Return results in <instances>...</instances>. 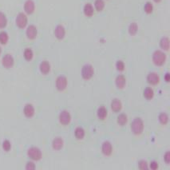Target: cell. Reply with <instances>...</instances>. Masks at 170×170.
Masks as SVG:
<instances>
[{
	"label": "cell",
	"mask_w": 170,
	"mask_h": 170,
	"mask_svg": "<svg viewBox=\"0 0 170 170\" xmlns=\"http://www.w3.org/2000/svg\"><path fill=\"white\" fill-rule=\"evenodd\" d=\"M131 130L135 135H139L143 132L144 124L140 117H136L131 123Z\"/></svg>",
	"instance_id": "cell-1"
},
{
	"label": "cell",
	"mask_w": 170,
	"mask_h": 170,
	"mask_svg": "<svg viewBox=\"0 0 170 170\" xmlns=\"http://www.w3.org/2000/svg\"><path fill=\"white\" fill-rule=\"evenodd\" d=\"M166 60V54L161 50H156L153 54V61L156 66H161L165 63Z\"/></svg>",
	"instance_id": "cell-2"
},
{
	"label": "cell",
	"mask_w": 170,
	"mask_h": 170,
	"mask_svg": "<svg viewBox=\"0 0 170 170\" xmlns=\"http://www.w3.org/2000/svg\"><path fill=\"white\" fill-rule=\"evenodd\" d=\"M27 155L30 159L34 161H39L42 158V152L39 148L36 147H32L30 148L27 151Z\"/></svg>",
	"instance_id": "cell-3"
},
{
	"label": "cell",
	"mask_w": 170,
	"mask_h": 170,
	"mask_svg": "<svg viewBox=\"0 0 170 170\" xmlns=\"http://www.w3.org/2000/svg\"><path fill=\"white\" fill-rule=\"evenodd\" d=\"M94 68L91 65H85L82 67V70H81V76L84 79L86 80H89L93 77L94 75Z\"/></svg>",
	"instance_id": "cell-4"
},
{
	"label": "cell",
	"mask_w": 170,
	"mask_h": 170,
	"mask_svg": "<svg viewBox=\"0 0 170 170\" xmlns=\"http://www.w3.org/2000/svg\"><path fill=\"white\" fill-rule=\"evenodd\" d=\"M16 22L17 27L20 28V29H23L27 27V22H28V19H27V15L24 13H19L16 17Z\"/></svg>",
	"instance_id": "cell-5"
},
{
	"label": "cell",
	"mask_w": 170,
	"mask_h": 170,
	"mask_svg": "<svg viewBox=\"0 0 170 170\" xmlns=\"http://www.w3.org/2000/svg\"><path fill=\"white\" fill-rule=\"evenodd\" d=\"M67 86V79L64 76H59L56 79V87L59 91H63Z\"/></svg>",
	"instance_id": "cell-6"
},
{
	"label": "cell",
	"mask_w": 170,
	"mask_h": 170,
	"mask_svg": "<svg viewBox=\"0 0 170 170\" xmlns=\"http://www.w3.org/2000/svg\"><path fill=\"white\" fill-rule=\"evenodd\" d=\"M2 63L4 67L10 69L14 66V58L10 54H5L2 59Z\"/></svg>",
	"instance_id": "cell-7"
},
{
	"label": "cell",
	"mask_w": 170,
	"mask_h": 170,
	"mask_svg": "<svg viewBox=\"0 0 170 170\" xmlns=\"http://www.w3.org/2000/svg\"><path fill=\"white\" fill-rule=\"evenodd\" d=\"M27 38H29L30 40H33L35 39L36 37H37V35H38V30L35 26L34 25H30L29 27H27Z\"/></svg>",
	"instance_id": "cell-8"
},
{
	"label": "cell",
	"mask_w": 170,
	"mask_h": 170,
	"mask_svg": "<svg viewBox=\"0 0 170 170\" xmlns=\"http://www.w3.org/2000/svg\"><path fill=\"white\" fill-rule=\"evenodd\" d=\"M71 117L70 113L66 110L62 111L59 115V122L62 125H68L70 122Z\"/></svg>",
	"instance_id": "cell-9"
},
{
	"label": "cell",
	"mask_w": 170,
	"mask_h": 170,
	"mask_svg": "<svg viewBox=\"0 0 170 170\" xmlns=\"http://www.w3.org/2000/svg\"><path fill=\"white\" fill-rule=\"evenodd\" d=\"M35 4L33 0H27L24 3V11L27 14H32L35 12Z\"/></svg>",
	"instance_id": "cell-10"
},
{
	"label": "cell",
	"mask_w": 170,
	"mask_h": 170,
	"mask_svg": "<svg viewBox=\"0 0 170 170\" xmlns=\"http://www.w3.org/2000/svg\"><path fill=\"white\" fill-rule=\"evenodd\" d=\"M54 35H55V37H56L58 39H59V40H62V39L64 38L66 35V30L65 28L63 27V26H62V25L57 26L55 30H54Z\"/></svg>",
	"instance_id": "cell-11"
},
{
	"label": "cell",
	"mask_w": 170,
	"mask_h": 170,
	"mask_svg": "<svg viewBox=\"0 0 170 170\" xmlns=\"http://www.w3.org/2000/svg\"><path fill=\"white\" fill-rule=\"evenodd\" d=\"M147 81H148V83L151 84V85H157V84L159 83L160 77L157 73L152 72L147 77Z\"/></svg>",
	"instance_id": "cell-12"
},
{
	"label": "cell",
	"mask_w": 170,
	"mask_h": 170,
	"mask_svg": "<svg viewBox=\"0 0 170 170\" xmlns=\"http://www.w3.org/2000/svg\"><path fill=\"white\" fill-rule=\"evenodd\" d=\"M23 113L27 117H32L35 115V108L31 104H27L23 109Z\"/></svg>",
	"instance_id": "cell-13"
},
{
	"label": "cell",
	"mask_w": 170,
	"mask_h": 170,
	"mask_svg": "<svg viewBox=\"0 0 170 170\" xmlns=\"http://www.w3.org/2000/svg\"><path fill=\"white\" fill-rule=\"evenodd\" d=\"M102 153L105 156H109L112 153V151H113V148H112V145L110 144V142L109 141H105L104 142L102 145Z\"/></svg>",
	"instance_id": "cell-14"
},
{
	"label": "cell",
	"mask_w": 170,
	"mask_h": 170,
	"mask_svg": "<svg viewBox=\"0 0 170 170\" xmlns=\"http://www.w3.org/2000/svg\"><path fill=\"white\" fill-rule=\"evenodd\" d=\"M122 105L121 101L117 99V98H115V99H113V100L112 101V102H111V109H112V110H113V112H115V113L119 112V111L122 109Z\"/></svg>",
	"instance_id": "cell-15"
},
{
	"label": "cell",
	"mask_w": 170,
	"mask_h": 170,
	"mask_svg": "<svg viewBox=\"0 0 170 170\" xmlns=\"http://www.w3.org/2000/svg\"><path fill=\"white\" fill-rule=\"evenodd\" d=\"M39 69H40L41 73L43 74H47L50 71V65L47 61H43L41 62Z\"/></svg>",
	"instance_id": "cell-16"
},
{
	"label": "cell",
	"mask_w": 170,
	"mask_h": 170,
	"mask_svg": "<svg viewBox=\"0 0 170 170\" xmlns=\"http://www.w3.org/2000/svg\"><path fill=\"white\" fill-rule=\"evenodd\" d=\"M52 146L55 150H60L63 147V140L61 138H56L52 142Z\"/></svg>",
	"instance_id": "cell-17"
},
{
	"label": "cell",
	"mask_w": 170,
	"mask_h": 170,
	"mask_svg": "<svg viewBox=\"0 0 170 170\" xmlns=\"http://www.w3.org/2000/svg\"><path fill=\"white\" fill-rule=\"evenodd\" d=\"M126 83V79L123 75H119L116 79V85L118 89H123Z\"/></svg>",
	"instance_id": "cell-18"
},
{
	"label": "cell",
	"mask_w": 170,
	"mask_h": 170,
	"mask_svg": "<svg viewBox=\"0 0 170 170\" xmlns=\"http://www.w3.org/2000/svg\"><path fill=\"white\" fill-rule=\"evenodd\" d=\"M84 14L87 17H91L94 14V7L90 3H86L84 6Z\"/></svg>",
	"instance_id": "cell-19"
},
{
	"label": "cell",
	"mask_w": 170,
	"mask_h": 170,
	"mask_svg": "<svg viewBox=\"0 0 170 170\" xmlns=\"http://www.w3.org/2000/svg\"><path fill=\"white\" fill-rule=\"evenodd\" d=\"M160 46L163 50H169V38H167V37L162 38L161 42H160Z\"/></svg>",
	"instance_id": "cell-20"
},
{
	"label": "cell",
	"mask_w": 170,
	"mask_h": 170,
	"mask_svg": "<svg viewBox=\"0 0 170 170\" xmlns=\"http://www.w3.org/2000/svg\"><path fill=\"white\" fill-rule=\"evenodd\" d=\"M154 96V92L150 87H147L144 91V97L148 100H151Z\"/></svg>",
	"instance_id": "cell-21"
},
{
	"label": "cell",
	"mask_w": 170,
	"mask_h": 170,
	"mask_svg": "<svg viewBox=\"0 0 170 170\" xmlns=\"http://www.w3.org/2000/svg\"><path fill=\"white\" fill-rule=\"evenodd\" d=\"M106 116H107V109L104 106H102V107H100L97 109V117H98V118L103 120V119L105 118Z\"/></svg>",
	"instance_id": "cell-22"
},
{
	"label": "cell",
	"mask_w": 170,
	"mask_h": 170,
	"mask_svg": "<svg viewBox=\"0 0 170 170\" xmlns=\"http://www.w3.org/2000/svg\"><path fill=\"white\" fill-rule=\"evenodd\" d=\"M7 25V19L6 17L5 14L0 11V29L5 28Z\"/></svg>",
	"instance_id": "cell-23"
},
{
	"label": "cell",
	"mask_w": 170,
	"mask_h": 170,
	"mask_svg": "<svg viewBox=\"0 0 170 170\" xmlns=\"http://www.w3.org/2000/svg\"><path fill=\"white\" fill-rule=\"evenodd\" d=\"M9 40V36L7 33L5 31L0 32V43L2 45H6Z\"/></svg>",
	"instance_id": "cell-24"
},
{
	"label": "cell",
	"mask_w": 170,
	"mask_h": 170,
	"mask_svg": "<svg viewBox=\"0 0 170 170\" xmlns=\"http://www.w3.org/2000/svg\"><path fill=\"white\" fill-rule=\"evenodd\" d=\"M75 137L77 139H79V140H81V139H83V138L85 137V131L81 127H79V128H77L75 130Z\"/></svg>",
	"instance_id": "cell-25"
},
{
	"label": "cell",
	"mask_w": 170,
	"mask_h": 170,
	"mask_svg": "<svg viewBox=\"0 0 170 170\" xmlns=\"http://www.w3.org/2000/svg\"><path fill=\"white\" fill-rule=\"evenodd\" d=\"M138 24L136 23V22H132L131 24L130 25V27H129V33H130V35H135L138 32Z\"/></svg>",
	"instance_id": "cell-26"
},
{
	"label": "cell",
	"mask_w": 170,
	"mask_h": 170,
	"mask_svg": "<svg viewBox=\"0 0 170 170\" xmlns=\"http://www.w3.org/2000/svg\"><path fill=\"white\" fill-rule=\"evenodd\" d=\"M23 55H24L25 59L27 60V61H30L33 58V56H34L32 50L30 48H27L24 50Z\"/></svg>",
	"instance_id": "cell-27"
},
{
	"label": "cell",
	"mask_w": 170,
	"mask_h": 170,
	"mask_svg": "<svg viewBox=\"0 0 170 170\" xmlns=\"http://www.w3.org/2000/svg\"><path fill=\"white\" fill-rule=\"evenodd\" d=\"M94 6L95 8L97 10V11H102L105 7V3L103 0H96L94 3Z\"/></svg>",
	"instance_id": "cell-28"
},
{
	"label": "cell",
	"mask_w": 170,
	"mask_h": 170,
	"mask_svg": "<svg viewBox=\"0 0 170 170\" xmlns=\"http://www.w3.org/2000/svg\"><path fill=\"white\" fill-rule=\"evenodd\" d=\"M127 116L124 113H122L120 114L117 117V123H118L120 125H124L125 124H126L127 122Z\"/></svg>",
	"instance_id": "cell-29"
},
{
	"label": "cell",
	"mask_w": 170,
	"mask_h": 170,
	"mask_svg": "<svg viewBox=\"0 0 170 170\" xmlns=\"http://www.w3.org/2000/svg\"><path fill=\"white\" fill-rule=\"evenodd\" d=\"M159 121L161 124L166 125L168 123V121H169V117L165 113H161L159 116Z\"/></svg>",
	"instance_id": "cell-30"
},
{
	"label": "cell",
	"mask_w": 170,
	"mask_h": 170,
	"mask_svg": "<svg viewBox=\"0 0 170 170\" xmlns=\"http://www.w3.org/2000/svg\"><path fill=\"white\" fill-rule=\"evenodd\" d=\"M144 10L146 11L147 14H151L153 11V4H152L150 2H147L146 3V5L144 6Z\"/></svg>",
	"instance_id": "cell-31"
},
{
	"label": "cell",
	"mask_w": 170,
	"mask_h": 170,
	"mask_svg": "<svg viewBox=\"0 0 170 170\" xmlns=\"http://www.w3.org/2000/svg\"><path fill=\"white\" fill-rule=\"evenodd\" d=\"M3 149L5 150V151H6V152L10 151V149L11 148V142H10V141H9V140H4V141H3Z\"/></svg>",
	"instance_id": "cell-32"
},
{
	"label": "cell",
	"mask_w": 170,
	"mask_h": 170,
	"mask_svg": "<svg viewBox=\"0 0 170 170\" xmlns=\"http://www.w3.org/2000/svg\"><path fill=\"white\" fill-rule=\"evenodd\" d=\"M138 167L141 170L148 169V163L146 161H140L138 163Z\"/></svg>",
	"instance_id": "cell-33"
},
{
	"label": "cell",
	"mask_w": 170,
	"mask_h": 170,
	"mask_svg": "<svg viewBox=\"0 0 170 170\" xmlns=\"http://www.w3.org/2000/svg\"><path fill=\"white\" fill-rule=\"evenodd\" d=\"M116 67L119 71H123L125 70V64L122 61H117L116 63Z\"/></svg>",
	"instance_id": "cell-34"
},
{
	"label": "cell",
	"mask_w": 170,
	"mask_h": 170,
	"mask_svg": "<svg viewBox=\"0 0 170 170\" xmlns=\"http://www.w3.org/2000/svg\"><path fill=\"white\" fill-rule=\"evenodd\" d=\"M35 165L33 163V162L31 161H29L27 162V165H26V169H28V170H34L35 169Z\"/></svg>",
	"instance_id": "cell-35"
},
{
	"label": "cell",
	"mask_w": 170,
	"mask_h": 170,
	"mask_svg": "<svg viewBox=\"0 0 170 170\" xmlns=\"http://www.w3.org/2000/svg\"><path fill=\"white\" fill-rule=\"evenodd\" d=\"M164 159H165V161L166 162V164H169L170 163V153L169 151L165 153V157H164Z\"/></svg>",
	"instance_id": "cell-36"
},
{
	"label": "cell",
	"mask_w": 170,
	"mask_h": 170,
	"mask_svg": "<svg viewBox=\"0 0 170 170\" xmlns=\"http://www.w3.org/2000/svg\"><path fill=\"white\" fill-rule=\"evenodd\" d=\"M150 168H151V169L153 170H156L158 169V164H157V162L156 161H152L150 163Z\"/></svg>",
	"instance_id": "cell-37"
},
{
	"label": "cell",
	"mask_w": 170,
	"mask_h": 170,
	"mask_svg": "<svg viewBox=\"0 0 170 170\" xmlns=\"http://www.w3.org/2000/svg\"><path fill=\"white\" fill-rule=\"evenodd\" d=\"M165 81H167V82H169V80H170L169 73H166V75H165Z\"/></svg>",
	"instance_id": "cell-38"
},
{
	"label": "cell",
	"mask_w": 170,
	"mask_h": 170,
	"mask_svg": "<svg viewBox=\"0 0 170 170\" xmlns=\"http://www.w3.org/2000/svg\"><path fill=\"white\" fill-rule=\"evenodd\" d=\"M161 1V0H154V2H155V3H160Z\"/></svg>",
	"instance_id": "cell-39"
},
{
	"label": "cell",
	"mask_w": 170,
	"mask_h": 170,
	"mask_svg": "<svg viewBox=\"0 0 170 170\" xmlns=\"http://www.w3.org/2000/svg\"><path fill=\"white\" fill-rule=\"evenodd\" d=\"M2 53V48H1V46H0V54Z\"/></svg>",
	"instance_id": "cell-40"
}]
</instances>
